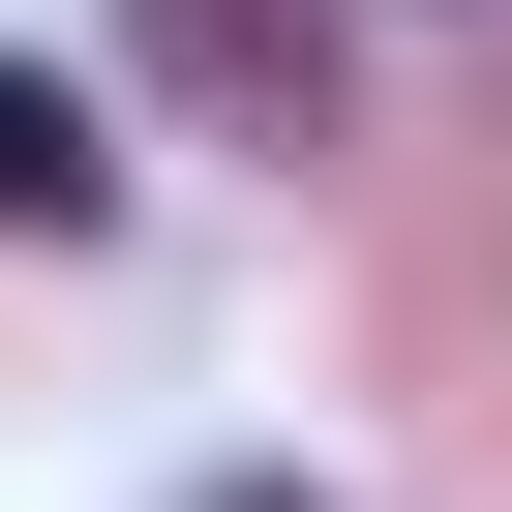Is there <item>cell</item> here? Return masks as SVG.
I'll list each match as a JSON object with an SVG mask.
<instances>
[{"label":"cell","instance_id":"obj_1","mask_svg":"<svg viewBox=\"0 0 512 512\" xmlns=\"http://www.w3.org/2000/svg\"><path fill=\"white\" fill-rule=\"evenodd\" d=\"M121 31H151V91H181V121L332 151V0H121Z\"/></svg>","mask_w":512,"mask_h":512},{"label":"cell","instance_id":"obj_2","mask_svg":"<svg viewBox=\"0 0 512 512\" xmlns=\"http://www.w3.org/2000/svg\"><path fill=\"white\" fill-rule=\"evenodd\" d=\"M91 181H121L91 91H61V61H0V241H91Z\"/></svg>","mask_w":512,"mask_h":512},{"label":"cell","instance_id":"obj_3","mask_svg":"<svg viewBox=\"0 0 512 512\" xmlns=\"http://www.w3.org/2000/svg\"><path fill=\"white\" fill-rule=\"evenodd\" d=\"M211 512H332V482H211Z\"/></svg>","mask_w":512,"mask_h":512}]
</instances>
